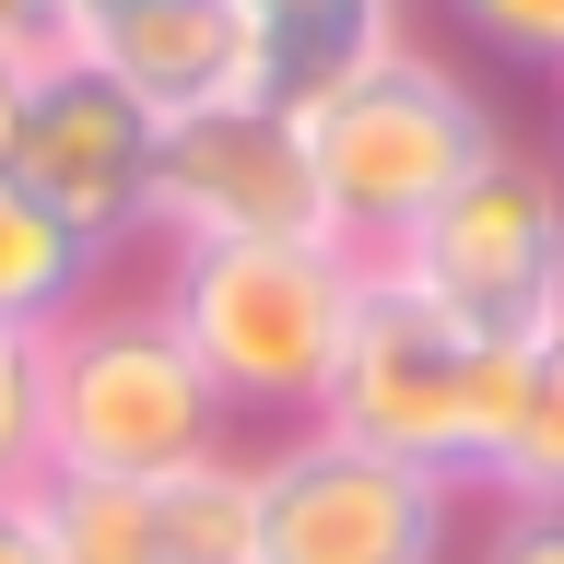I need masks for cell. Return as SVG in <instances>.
I'll return each mask as SVG.
<instances>
[{"instance_id":"6da1fadb","label":"cell","mask_w":564,"mask_h":564,"mask_svg":"<svg viewBox=\"0 0 564 564\" xmlns=\"http://www.w3.org/2000/svg\"><path fill=\"white\" fill-rule=\"evenodd\" d=\"M317 423L365 458H400V470H435L447 494H470V482H494L506 423H518V341L458 329L423 282L365 259V294H352Z\"/></svg>"},{"instance_id":"7a4b0ae2","label":"cell","mask_w":564,"mask_h":564,"mask_svg":"<svg viewBox=\"0 0 564 564\" xmlns=\"http://www.w3.org/2000/svg\"><path fill=\"white\" fill-rule=\"evenodd\" d=\"M282 106H294L306 165H317V224H329L352 259H388V247L506 141L494 106L470 95V70L435 59L423 35H388V47L341 59L329 83H306V95H282Z\"/></svg>"},{"instance_id":"3957f363","label":"cell","mask_w":564,"mask_h":564,"mask_svg":"<svg viewBox=\"0 0 564 564\" xmlns=\"http://www.w3.org/2000/svg\"><path fill=\"white\" fill-rule=\"evenodd\" d=\"M165 317L200 352V377L224 412L317 423L329 365H341L365 259L341 236H282V247H165Z\"/></svg>"},{"instance_id":"277c9868","label":"cell","mask_w":564,"mask_h":564,"mask_svg":"<svg viewBox=\"0 0 564 564\" xmlns=\"http://www.w3.org/2000/svg\"><path fill=\"white\" fill-rule=\"evenodd\" d=\"M200 352L176 341L165 294H118V271L47 329V470H95V482H165L188 458L236 447L224 435Z\"/></svg>"},{"instance_id":"5b68a950","label":"cell","mask_w":564,"mask_h":564,"mask_svg":"<svg viewBox=\"0 0 564 564\" xmlns=\"http://www.w3.org/2000/svg\"><path fill=\"white\" fill-rule=\"evenodd\" d=\"M388 271L423 282L458 329L482 341H529L564 317V165L529 141H494L412 236L388 247Z\"/></svg>"},{"instance_id":"8992f818","label":"cell","mask_w":564,"mask_h":564,"mask_svg":"<svg viewBox=\"0 0 564 564\" xmlns=\"http://www.w3.org/2000/svg\"><path fill=\"white\" fill-rule=\"evenodd\" d=\"M259 470V564H447L458 494L435 470L341 447L329 423H294Z\"/></svg>"},{"instance_id":"52a82bcc","label":"cell","mask_w":564,"mask_h":564,"mask_svg":"<svg viewBox=\"0 0 564 564\" xmlns=\"http://www.w3.org/2000/svg\"><path fill=\"white\" fill-rule=\"evenodd\" d=\"M141 236L165 247H282V236H329L317 224V165L294 106H224V118H176L153 141V200H141Z\"/></svg>"},{"instance_id":"ba28073f","label":"cell","mask_w":564,"mask_h":564,"mask_svg":"<svg viewBox=\"0 0 564 564\" xmlns=\"http://www.w3.org/2000/svg\"><path fill=\"white\" fill-rule=\"evenodd\" d=\"M153 118H141L118 83H106L83 47H47L24 83V153H12V188L47 200L83 247H118L141 236V200H153Z\"/></svg>"},{"instance_id":"9c48e42d","label":"cell","mask_w":564,"mask_h":564,"mask_svg":"<svg viewBox=\"0 0 564 564\" xmlns=\"http://www.w3.org/2000/svg\"><path fill=\"white\" fill-rule=\"evenodd\" d=\"M70 47H83L153 130L282 95V59H271V35H259L247 0H83Z\"/></svg>"},{"instance_id":"30bf717a","label":"cell","mask_w":564,"mask_h":564,"mask_svg":"<svg viewBox=\"0 0 564 564\" xmlns=\"http://www.w3.org/2000/svg\"><path fill=\"white\" fill-rule=\"evenodd\" d=\"M24 529L47 564H165L153 529V482H95V470H35L24 482Z\"/></svg>"},{"instance_id":"8fae6325","label":"cell","mask_w":564,"mask_h":564,"mask_svg":"<svg viewBox=\"0 0 564 564\" xmlns=\"http://www.w3.org/2000/svg\"><path fill=\"white\" fill-rule=\"evenodd\" d=\"M106 271H118L106 247H83L47 200H24V188L0 176V329H59Z\"/></svg>"},{"instance_id":"7c38bea8","label":"cell","mask_w":564,"mask_h":564,"mask_svg":"<svg viewBox=\"0 0 564 564\" xmlns=\"http://www.w3.org/2000/svg\"><path fill=\"white\" fill-rule=\"evenodd\" d=\"M153 529H165V564H259V470H247V447H212L188 470H165Z\"/></svg>"},{"instance_id":"4fadbf2b","label":"cell","mask_w":564,"mask_h":564,"mask_svg":"<svg viewBox=\"0 0 564 564\" xmlns=\"http://www.w3.org/2000/svg\"><path fill=\"white\" fill-rule=\"evenodd\" d=\"M494 506H564V317L518 341V423L494 458Z\"/></svg>"},{"instance_id":"5bb4252c","label":"cell","mask_w":564,"mask_h":564,"mask_svg":"<svg viewBox=\"0 0 564 564\" xmlns=\"http://www.w3.org/2000/svg\"><path fill=\"white\" fill-rule=\"evenodd\" d=\"M247 12H259V35L282 59V95H306L341 59H365V47L400 35V0H247Z\"/></svg>"},{"instance_id":"9a60e30c","label":"cell","mask_w":564,"mask_h":564,"mask_svg":"<svg viewBox=\"0 0 564 564\" xmlns=\"http://www.w3.org/2000/svg\"><path fill=\"white\" fill-rule=\"evenodd\" d=\"M47 470V329H0V506Z\"/></svg>"},{"instance_id":"2e32d148","label":"cell","mask_w":564,"mask_h":564,"mask_svg":"<svg viewBox=\"0 0 564 564\" xmlns=\"http://www.w3.org/2000/svg\"><path fill=\"white\" fill-rule=\"evenodd\" d=\"M458 24L482 35L494 59H529V70H564V0H447Z\"/></svg>"},{"instance_id":"e0dca14e","label":"cell","mask_w":564,"mask_h":564,"mask_svg":"<svg viewBox=\"0 0 564 564\" xmlns=\"http://www.w3.org/2000/svg\"><path fill=\"white\" fill-rule=\"evenodd\" d=\"M482 564H564V506H494Z\"/></svg>"},{"instance_id":"ac0fdd59","label":"cell","mask_w":564,"mask_h":564,"mask_svg":"<svg viewBox=\"0 0 564 564\" xmlns=\"http://www.w3.org/2000/svg\"><path fill=\"white\" fill-rule=\"evenodd\" d=\"M47 47H70L59 0H0V59H47Z\"/></svg>"},{"instance_id":"d6986e66","label":"cell","mask_w":564,"mask_h":564,"mask_svg":"<svg viewBox=\"0 0 564 564\" xmlns=\"http://www.w3.org/2000/svg\"><path fill=\"white\" fill-rule=\"evenodd\" d=\"M24 83H35V59H0V176L24 153Z\"/></svg>"},{"instance_id":"ffe728a7","label":"cell","mask_w":564,"mask_h":564,"mask_svg":"<svg viewBox=\"0 0 564 564\" xmlns=\"http://www.w3.org/2000/svg\"><path fill=\"white\" fill-rule=\"evenodd\" d=\"M0 564H47V553H35V529H24V494L0 506Z\"/></svg>"},{"instance_id":"44dd1931","label":"cell","mask_w":564,"mask_h":564,"mask_svg":"<svg viewBox=\"0 0 564 564\" xmlns=\"http://www.w3.org/2000/svg\"><path fill=\"white\" fill-rule=\"evenodd\" d=\"M59 12H70V24H83V0H59Z\"/></svg>"}]
</instances>
